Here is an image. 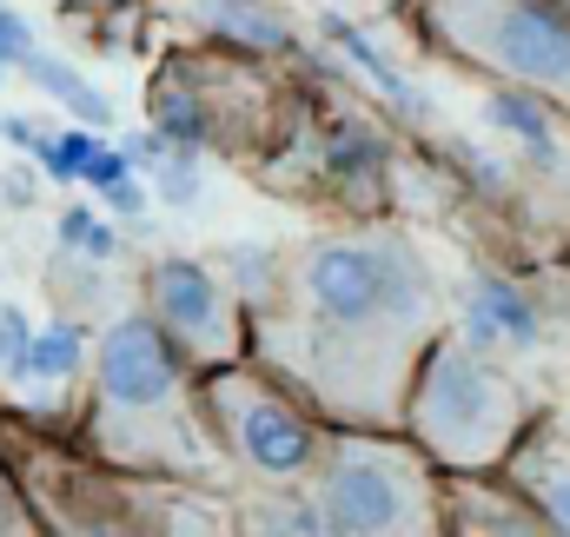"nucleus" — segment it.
I'll use <instances>...</instances> for the list:
<instances>
[{
    "label": "nucleus",
    "mask_w": 570,
    "mask_h": 537,
    "mask_svg": "<svg viewBox=\"0 0 570 537\" xmlns=\"http://www.w3.org/2000/svg\"><path fill=\"white\" fill-rule=\"evenodd\" d=\"M438 332H451V279L405 219L279 240L273 285L246 305V359L332 431H399Z\"/></svg>",
    "instance_id": "1"
},
{
    "label": "nucleus",
    "mask_w": 570,
    "mask_h": 537,
    "mask_svg": "<svg viewBox=\"0 0 570 537\" xmlns=\"http://www.w3.org/2000/svg\"><path fill=\"white\" fill-rule=\"evenodd\" d=\"M318 40L345 60V74H352V80H365V94L385 107V120H392L405 139H425V134L444 127V120H438V100H431L425 87H419V80H412V74H405V67H399V60L365 33L352 13L325 7V13H318Z\"/></svg>",
    "instance_id": "12"
},
{
    "label": "nucleus",
    "mask_w": 570,
    "mask_h": 537,
    "mask_svg": "<svg viewBox=\"0 0 570 537\" xmlns=\"http://www.w3.org/2000/svg\"><path fill=\"white\" fill-rule=\"evenodd\" d=\"M146 186H153L173 213H199V199H206V159L186 153V146H173V153L146 173Z\"/></svg>",
    "instance_id": "20"
},
{
    "label": "nucleus",
    "mask_w": 570,
    "mask_h": 537,
    "mask_svg": "<svg viewBox=\"0 0 570 537\" xmlns=\"http://www.w3.org/2000/svg\"><path fill=\"white\" fill-rule=\"evenodd\" d=\"M80 451L127 478H179V485H233L219 445L206 438L193 365L140 305L114 312L94 339L87 399L67 431Z\"/></svg>",
    "instance_id": "2"
},
{
    "label": "nucleus",
    "mask_w": 570,
    "mask_h": 537,
    "mask_svg": "<svg viewBox=\"0 0 570 537\" xmlns=\"http://www.w3.org/2000/svg\"><path fill=\"white\" fill-rule=\"evenodd\" d=\"M0 537H40V518H33V505H27L20 478L7 471V458H0Z\"/></svg>",
    "instance_id": "23"
},
{
    "label": "nucleus",
    "mask_w": 570,
    "mask_h": 537,
    "mask_svg": "<svg viewBox=\"0 0 570 537\" xmlns=\"http://www.w3.org/2000/svg\"><path fill=\"white\" fill-rule=\"evenodd\" d=\"M199 392V418L206 438L219 445L226 471L239 491H273V485H312L332 424L298 399L292 385H279L266 365L233 359V365H206L193 372Z\"/></svg>",
    "instance_id": "8"
},
{
    "label": "nucleus",
    "mask_w": 570,
    "mask_h": 537,
    "mask_svg": "<svg viewBox=\"0 0 570 537\" xmlns=\"http://www.w3.org/2000/svg\"><path fill=\"white\" fill-rule=\"evenodd\" d=\"M134 305L173 339V352L193 372L246 359V299L213 266V253H153L140 266Z\"/></svg>",
    "instance_id": "11"
},
{
    "label": "nucleus",
    "mask_w": 570,
    "mask_h": 537,
    "mask_svg": "<svg viewBox=\"0 0 570 537\" xmlns=\"http://www.w3.org/2000/svg\"><path fill=\"white\" fill-rule=\"evenodd\" d=\"M159 13L179 20L193 40H226V47H246V53H266V60H298V27L273 0H179V7H159Z\"/></svg>",
    "instance_id": "14"
},
{
    "label": "nucleus",
    "mask_w": 570,
    "mask_h": 537,
    "mask_svg": "<svg viewBox=\"0 0 570 537\" xmlns=\"http://www.w3.org/2000/svg\"><path fill=\"white\" fill-rule=\"evenodd\" d=\"M40 47V33H33V20L20 13V7H0V67H27V53Z\"/></svg>",
    "instance_id": "24"
},
{
    "label": "nucleus",
    "mask_w": 570,
    "mask_h": 537,
    "mask_svg": "<svg viewBox=\"0 0 570 537\" xmlns=\"http://www.w3.org/2000/svg\"><path fill=\"white\" fill-rule=\"evenodd\" d=\"M146 511L159 537H239V485L146 478Z\"/></svg>",
    "instance_id": "16"
},
{
    "label": "nucleus",
    "mask_w": 570,
    "mask_h": 537,
    "mask_svg": "<svg viewBox=\"0 0 570 537\" xmlns=\"http://www.w3.org/2000/svg\"><path fill=\"white\" fill-rule=\"evenodd\" d=\"M451 332H464L478 352L511 359L524 372L570 359V260L558 266L478 260L451 285Z\"/></svg>",
    "instance_id": "10"
},
{
    "label": "nucleus",
    "mask_w": 570,
    "mask_h": 537,
    "mask_svg": "<svg viewBox=\"0 0 570 537\" xmlns=\"http://www.w3.org/2000/svg\"><path fill=\"white\" fill-rule=\"evenodd\" d=\"M298 114V60H266L226 40H179L146 74V120L199 159L253 173Z\"/></svg>",
    "instance_id": "4"
},
{
    "label": "nucleus",
    "mask_w": 570,
    "mask_h": 537,
    "mask_svg": "<svg viewBox=\"0 0 570 537\" xmlns=\"http://www.w3.org/2000/svg\"><path fill=\"white\" fill-rule=\"evenodd\" d=\"M120 153H127V159H134V173H153V166H159V159H166V153H173V139L159 134V127H153V120H146V127H134V134L120 139Z\"/></svg>",
    "instance_id": "26"
},
{
    "label": "nucleus",
    "mask_w": 570,
    "mask_h": 537,
    "mask_svg": "<svg viewBox=\"0 0 570 537\" xmlns=\"http://www.w3.org/2000/svg\"><path fill=\"white\" fill-rule=\"evenodd\" d=\"M53 240H60V253L87 260V266H114V260H120V246H127V226H120L100 199H73V206H60Z\"/></svg>",
    "instance_id": "19"
},
{
    "label": "nucleus",
    "mask_w": 570,
    "mask_h": 537,
    "mask_svg": "<svg viewBox=\"0 0 570 537\" xmlns=\"http://www.w3.org/2000/svg\"><path fill=\"white\" fill-rule=\"evenodd\" d=\"M412 33L464 80L538 94L570 120V7L564 0H412Z\"/></svg>",
    "instance_id": "6"
},
{
    "label": "nucleus",
    "mask_w": 570,
    "mask_h": 537,
    "mask_svg": "<svg viewBox=\"0 0 570 537\" xmlns=\"http://www.w3.org/2000/svg\"><path fill=\"white\" fill-rule=\"evenodd\" d=\"M33 319H27V305H13V299H0V379L7 385H27V352H33Z\"/></svg>",
    "instance_id": "21"
},
{
    "label": "nucleus",
    "mask_w": 570,
    "mask_h": 537,
    "mask_svg": "<svg viewBox=\"0 0 570 537\" xmlns=\"http://www.w3.org/2000/svg\"><path fill=\"white\" fill-rule=\"evenodd\" d=\"M444 537H551V531L498 471H471V478H444Z\"/></svg>",
    "instance_id": "15"
},
{
    "label": "nucleus",
    "mask_w": 570,
    "mask_h": 537,
    "mask_svg": "<svg viewBox=\"0 0 570 537\" xmlns=\"http://www.w3.org/2000/svg\"><path fill=\"white\" fill-rule=\"evenodd\" d=\"M0 139H13L20 153H33V146H40V127H33V120H20V114H7V120H0Z\"/></svg>",
    "instance_id": "27"
},
{
    "label": "nucleus",
    "mask_w": 570,
    "mask_h": 537,
    "mask_svg": "<svg viewBox=\"0 0 570 537\" xmlns=\"http://www.w3.org/2000/svg\"><path fill=\"white\" fill-rule=\"evenodd\" d=\"M564 7H570V0H564Z\"/></svg>",
    "instance_id": "29"
},
{
    "label": "nucleus",
    "mask_w": 570,
    "mask_h": 537,
    "mask_svg": "<svg viewBox=\"0 0 570 537\" xmlns=\"http://www.w3.org/2000/svg\"><path fill=\"white\" fill-rule=\"evenodd\" d=\"M20 74H27L47 100H60V107L73 114V127H94V134H100V127H114V120H120V114H114V100H107V94H100L73 60H60V53H47V47H33Z\"/></svg>",
    "instance_id": "17"
},
{
    "label": "nucleus",
    "mask_w": 570,
    "mask_h": 537,
    "mask_svg": "<svg viewBox=\"0 0 570 537\" xmlns=\"http://www.w3.org/2000/svg\"><path fill=\"white\" fill-rule=\"evenodd\" d=\"M544 411H558V392L544 372L491 359L464 332H438V345L412 379L399 431L444 478H471V471H498Z\"/></svg>",
    "instance_id": "5"
},
{
    "label": "nucleus",
    "mask_w": 570,
    "mask_h": 537,
    "mask_svg": "<svg viewBox=\"0 0 570 537\" xmlns=\"http://www.w3.org/2000/svg\"><path fill=\"white\" fill-rule=\"evenodd\" d=\"M100 206H107V213H114V219H120L127 233H146V226H153V219H146V213H153V193H146L140 179H127V186L100 193Z\"/></svg>",
    "instance_id": "25"
},
{
    "label": "nucleus",
    "mask_w": 570,
    "mask_h": 537,
    "mask_svg": "<svg viewBox=\"0 0 570 537\" xmlns=\"http://www.w3.org/2000/svg\"><path fill=\"white\" fill-rule=\"evenodd\" d=\"M405 146L412 139L385 120L372 94H352L338 67H305L298 53V114L246 179H259L285 206L318 213L325 226L399 219Z\"/></svg>",
    "instance_id": "3"
},
{
    "label": "nucleus",
    "mask_w": 570,
    "mask_h": 537,
    "mask_svg": "<svg viewBox=\"0 0 570 537\" xmlns=\"http://www.w3.org/2000/svg\"><path fill=\"white\" fill-rule=\"evenodd\" d=\"M87 365H94V339L80 319H47L33 332V352H27V385H47V392H67V385H87Z\"/></svg>",
    "instance_id": "18"
},
{
    "label": "nucleus",
    "mask_w": 570,
    "mask_h": 537,
    "mask_svg": "<svg viewBox=\"0 0 570 537\" xmlns=\"http://www.w3.org/2000/svg\"><path fill=\"white\" fill-rule=\"evenodd\" d=\"M305 491L325 537H444V471L405 431H332Z\"/></svg>",
    "instance_id": "7"
},
{
    "label": "nucleus",
    "mask_w": 570,
    "mask_h": 537,
    "mask_svg": "<svg viewBox=\"0 0 570 537\" xmlns=\"http://www.w3.org/2000/svg\"><path fill=\"white\" fill-rule=\"evenodd\" d=\"M0 458L20 478L40 537H159L146 511V478L100 465L53 424L0 418Z\"/></svg>",
    "instance_id": "9"
},
{
    "label": "nucleus",
    "mask_w": 570,
    "mask_h": 537,
    "mask_svg": "<svg viewBox=\"0 0 570 537\" xmlns=\"http://www.w3.org/2000/svg\"><path fill=\"white\" fill-rule=\"evenodd\" d=\"M87 7H94V13H114L120 0H60V13H87Z\"/></svg>",
    "instance_id": "28"
},
{
    "label": "nucleus",
    "mask_w": 570,
    "mask_h": 537,
    "mask_svg": "<svg viewBox=\"0 0 570 537\" xmlns=\"http://www.w3.org/2000/svg\"><path fill=\"white\" fill-rule=\"evenodd\" d=\"M127 179H140L134 173V159L120 153V139H100L94 153H87V166H80V186L100 199V193H114V186H127Z\"/></svg>",
    "instance_id": "22"
},
{
    "label": "nucleus",
    "mask_w": 570,
    "mask_h": 537,
    "mask_svg": "<svg viewBox=\"0 0 570 537\" xmlns=\"http://www.w3.org/2000/svg\"><path fill=\"white\" fill-rule=\"evenodd\" d=\"M498 478L544 518L551 537H570V418L564 411H544L518 438V451L498 465Z\"/></svg>",
    "instance_id": "13"
}]
</instances>
